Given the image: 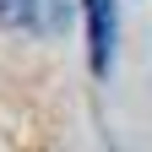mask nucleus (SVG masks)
<instances>
[{"mask_svg": "<svg viewBox=\"0 0 152 152\" xmlns=\"http://www.w3.org/2000/svg\"><path fill=\"white\" fill-rule=\"evenodd\" d=\"M38 0H0V27H33Z\"/></svg>", "mask_w": 152, "mask_h": 152, "instance_id": "obj_2", "label": "nucleus"}, {"mask_svg": "<svg viewBox=\"0 0 152 152\" xmlns=\"http://www.w3.org/2000/svg\"><path fill=\"white\" fill-rule=\"evenodd\" d=\"M87 22H92V71H109V54H114V11L109 0H87Z\"/></svg>", "mask_w": 152, "mask_h": 152, "instance_id": "obj_1", "label": "nucleus"}]
</instances>
